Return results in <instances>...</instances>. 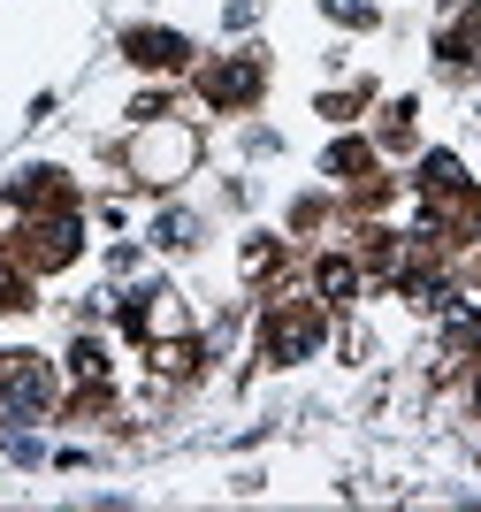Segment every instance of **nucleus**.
Returning a JSON list of instances; mask_svg holds the SVG:
<instances>
[{
    "instance_id": "1",
    "label": "nucleus",
    "mask_w": 481,
    "mask_h": 512,
    "mask_svg": "<svg viewBox=\"0 0 481 512\" xmlns=\"http://www.w3.org/2000/svg\"><path fill=\"white\" fill-rule=\"evenodd\" d=\"M207 92H214V100H252V92H260V62H230V69H214Z\"/></svg>"
},
{
    "instance_id": "2",
    "label": "nucleus",
    "mask_w": 481,
    "mask_h": 512,
    "mask_svg": "<svg viewBox=\"0 0 481 512\" xmlns=\"http://www.w3.org/2000/svg\"><path fill=\"white\" fill-rule=\"evenodd\" d=\"M130 54H138V62H184V39H168V31H138Z\"/></svg>"
}]
</instances>
